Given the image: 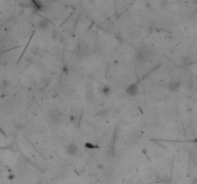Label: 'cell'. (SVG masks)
<instances>
[{"label": "cell", "mask_w": 197, "mask_h": 184, "mask_svg": "<svg viewBox=\"0 0 197 184\" xmlns=\"http://www.w3.org/2000/svg\"><path fill=\"white\" fill-rule=\"evenodd\" d=\"M48 27H49V23L46 20H41V21H39V23H38V28L41 29V30H43V31L47 30Z\"/></svg>", "instance_id": "8992f818"}, {"label": "cell", "mask_w": 197, "mask_h": 184, "mask_svg": "<svg viewBox=\"0 0 197 184\" xmlns=\"http://www.w3.org/2000/svg\"><path fill=\"white\" fill-rule=\"evenodd\" d=\"M98 90H99L100 93L103 96H105V97L110 96L111 93H112V88L109 85H100L99 88H98Z\"/></svg>", "instance_id": "277c9868"}, {"label": "cell", "mask_w": 197, "mask_h": 184, "mask_svg": "<svg viewBox=\"0 0 197 184\" xmlns=\"http://www.w3.org/2000/svg\"><path fill=\"white\" fill-rule=\"evenodd\" d=\"M50 119L54 125H58L62 122V113L58 109H54L50 111Z\"/></svg>", "instance_id": "7a4b0ae2"}, {"label": "cell", "mask_w": 197, "mask_h": 184, "mask_svg": "<svg viewBox=\"0 0 197 184\" xmlns=\"http://www.w3.org/2000/svg\"><path fill=\"white\" fill-rule=\"evenodd\" d=\"M86 146L88 147V148H90V149H94V148H97V147H94L93 145H91V144H86Z\"/></svg>", "instance_id": "52a82bcc"}, {"label": "cell", "mask_w": 197, "mask_h": 184, "mask_svg": "<svg viewBox=\"0 0 197 184\" xmlns=\"http://www.w3.org/2000/svg\"><path fill=\"white\" fill-rule=\"evenodd\" d=\"M65 152H67V153L69 156H77L79 152H80V149H79V146H78L77 143L72 142L67 146V148H65Z\"/></svg>", "instance_id": "3957f363"}, {"label": "cell", "mask_w": 197, "mask_h": 184, "mask_svg": "<svg viewBox=\"0 0 197 184\" xmlns=\"http://www.w3.org/2000/svg\"><path fill=\"white\" fill-rule=\"evenodd\" d=\"M139 91H140V89H139V85L135 83V84H131L127 86V88L125 90V93L129 97H136L139 94Z\"/></svg>", "instance_id": "6da1fadb"}, {"label": "cell", "mask_w": 197, "mask_h": 184, "mask_svg": "<svg viewBox=\"0 0 197 184\" xmlns=\"http://www.w3.org/2000/svg\"><path fill=\"white\" fill-rule=\"evenodd\" d=\"M180 85L181 84L177 81H170L167 85H166V88L170 91V92H175L177 91L179 88H180Z\"/></svg>", "instance_id": "5b68a950"}, {"label": "cell", "mask_w": 197, "mask_h": 184, "mask_svg": "<svg viewBox=\"0 0 197 184\" xmlns=\"http://www.w3.org/2000/svg\"><path fill=\"white\" fill-rule=\"evenodd\" d=\"M63 73H68V68L67 66H63Z\"/></svg>", "instance_id": "ba28073f"}]
</instances>
